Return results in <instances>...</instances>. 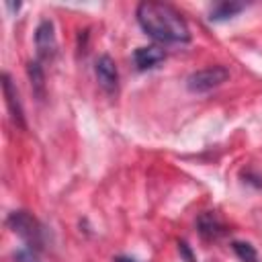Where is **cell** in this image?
Returning a JSON list of instances; mask_svg holds the SVG:
<instances>
[{"label":"cell","mask_w":262,"mask_h":262,"mask_svg":"<svg viewBox=\"0 0 262 262\" xmlns=\"http://www.w3.org/2000/svg\"><path fill=\"white\" fill-rule=\"evenodd\" d=\"M27 74H29L33 92H35L39 98H43V96H45V74H43L41 63H39V61H29V66H27Z\"/></svg>","instance_id":"cell-10"},{"label":"cell","mask_w":262,"mask_h":262,"mask_svg":"<svg viewBox=\"0 0 262 262\" xmlns=\"http://www.w3.org/2000/svg\"><path fill=\"white\" fill-rule=\"evenodd\" d=\"M6 225L27 244V248H33L39 252L45 246V229L31 213L14 211L6 217Z\"/></svg>","instance_id":"cell-2"},{"label":"cell","mask_w":262,"mask_h":262,"mask_svg":"<svg viewBox=\"0 0 262 262\" xmlns=\"http://www.w3.org/2000/svg\"><path fill=\"white\" fill-rule=\"evenodd\" d=\"M166 59V51L158 45H147V47H137L133 51V61L137 66V70H151L158 63H162Z\"/></svg>","instance_id":"cell-7"},{"label":"cell","mask_w":262,"mask_h":262,"mask_svg":"<svg viewBox=\"0 0 262 262\" xmlns=\"http://www.w3.org/2000/svg\"><path fill=\"white\" fill-rule=\"evenodd\" d=\"M35 47L39 59H53L57 53V39H55V29L51 20H41L37 31H35Z\"/></svg>","instance_id":"cell-4"},{"label":"cell","mask_w":262,"mask_h":262,"mask_svg":"<svg viewBox=\"0 0 262 262\" xmlns=\"http://www.w3.org/2000/svg\"><path fill=\"white\" fill-rule=\"evenodd\" d=\"M231 248H233L235 256L242 262H258V254H256V250H254L252 244H248V242H233Z\"/></svg>","instance_id":"cell-11"},{"label":"cell","mask_w":262,"mask_h":262,"mask_svg":"<svg viewBox=\"0 0 262 262\" xmlns=\"http://www.w3.org/2000/svg\"><path fill=\"white\" fill-rule=\"evenodd\" d=\"M137 23L139 27L156 41L164 43H188L190 29L182 14L168 2L145 0L137 6Z\"/></svg>","instance_id":"cell-1"},{"label":"cell","mask_w":262,"mask_h":262,"mask_svg":"<svg viewBox=\"0 0 262 262\" xmlns=\"http://www.w3.org/2000/svg\"><path fill=\"white\" fill-rule=\"evenodd\" d=\"M115 262H137V260L127 258V256H117V258H115Z\"/></svg>","instance_id":"cell-14"},{"label":"cell","mask_w":262,"mask_h":262,"mask_svg":"<svg viewBox=\"0 0 262 262\" xmlns=\"http://www.w3.org/2000/svg\"><path fill=\"white\" fill-rule=\"evenodd\" d=\"M2 90H4L6 106H8V111H10L12 121H14L18 127H25V115H23V106H20V100H18V90H16V86L12 84V78H10L8 74H2Z\"/></svg>","instance_id":"cell-6"},{"label":"cell","mask_w":262,"mask_h":262,"mask_svg":"<svg viewBox=\"0 0 262 262\" xmlns=\"http://www.w3.org/2000/svg\"><path fill=\"white\" fill-rule=\"evenodd\" d=\"M14 262H39V256H37V250L33 248H20L14 252Z\"/></svg>","instance_id":"cell-12"},{"label":"cell","mask_w":262,"mask_h":262,"mask_svg":"<svg viewBox=\"0 0 262 262\" xmlns=\"http://www.w3.org/2000/svg\"><path fill=\"white\" fill-rule=\"evenodd\" d=\"M229 80V70L223 66H209L205 70H196L186 78V88L194 94H203L209 92L217 86H221L223 82Z\"/></svg>","instance_id":"cell-3"},{"label":"cell","mask_w":262,"mask_h":262,"mask_svg":"<svg viewBox=\"0 0 262 262\" xmlns=\"http://www.w3.org/2000/svg\"><path fill=\"white\" fill-rule=\"evenodd\" d=\"M94 72H96V80L100 88L108 94H115L119 88V72H117V63L113 61V57L100 55L94 63Z\"/></svg>","instance_id":"cell-5"},{"label":"cell","mask_w":262,"mask_h":262,"mask_svg":"<svg viewBox=\"0 0 262 262\" xmlns=\"http://www.w3.org/2000/svg\"><path fill=\"white\" fill-rule=\"evenodd\" d=\"M196 227H199V233L205 239H217V237H221L225 233V225L217 219L215 213H203L196 219Z\"/></svg>","instance_id":"cell-8"},{"label":"cell","mask_w":262,"mask_h":262,"mask_svg":"<svg viewBox=\"0 0 262 262\" xmlns=\"http://www.w3.org/2000/svg\"><path fill=\"white\" fill-rule=\"evenodd\" d=\"M178 252L184 258V262H196V258H194V254H192V250L186 242H178Z\"/></svg>","instance_id":"cell-13"},{"label":"cell","mask_w":262,"mask_h":262,"mask_svg":"<svg viewBox=\"0 0 262 262\" xmlns=\"http://www.w3.org/2000/svg\"><path fill=\"white\" fill-rule=\"evenodd\" d=\"M244 8H246L244 2H231V0L217 2V4L211 8V12H209V20H215V23H219V20H227V18L235 16L237 12H242Z\"/></svg>","instance_id":"cell-9"}]
</instances>
